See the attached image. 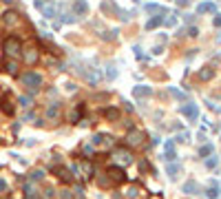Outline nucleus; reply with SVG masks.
Wrapping results in <instances>:
<instances>
[{
    "mask_svg": "<svg viewBox=\"0 0 221 199\" xmlns=\"http://www.w3.org/2000/svg\"><path fill=\"white\" fill-rule=\"evenodd\" d=\"M2 49H5V53H7V55H18V53L22 51V42H20V38H16V35L5 38Z\"/></svg>",
    "mask_w": 221,
    "mask_h": 199,
    "instance_id": "nucleus-1",
    "label": "nucleus"
},
{
    "mask_svg": "<svg viewBox=\"0 0 221 199\" xmlns=\"http://www.w3.org/2000/svg\"><path fill=\"white\" fill-rule=\"evenodd\" d=\"M22 82H24V87H29V89H40L42 87V75L40 73H35V71H27L22 75Z\"/></svg>",
    "mask_w": 221,
    "mask_h": 199,
    "instance_id": "nucleus-2",
    "label": "nucleus"
},
{
    "mask_svg": "<svg viewBox=\"0 0 221 199\" xmlns=\"http://www.w3.org/2000/svg\"><path fill=\"white\" fill-rule=\"evenodd\" d=\"M106 177L113 184H124L126 182V173H124V168H119V166H108L106 168Z\"/></svg>",
    "mask_w": 221,
    "mask_h": 199,
    "instance_id": "nucleus-3",
    "label": "nucleus"
},
{
    "mask_svg": "<svg viewBox=\"0 0 221 199\" xmlns=\"http://www.w3.org/2000/svg\"><path fill=\"white\" fill-rule=\"evenodd\" d=\"M0 111H2L5 115H13V113H16L13 100H11V95H9V93H5V95L0 98Z\"/></svg>",
    "mask_w": 221,
    "mask_h": 199,
    "instance_id": "nucleus-4",
    "label": "nucleus"
},
{
    "mask_svg": "<svg viewBox=\"0 0 221 199\" xmlns=\"http://www.w3.org/2000/svg\"><path fill=\"white\" fill-rule=\"evenodd\" d=\"M115 155L119 157V162H122V164H131L133 162V153H131V148H128V146H117Z\"/></svg>",
    "mask_w": 221,
    "mask_h": 199,
    "instance_id": "nucleus-5",
    "label": "nucleus"
},
{
    "mask_svg": "<svg viewBox=\"0 0 221 199\" xmlns=\"http://www.w3.org/2000/svg\"><path fill=\"white\" fill-rule=\"evenodd\" d=\"M51 173H55V175H58L64 184H71V182H73V175H71L64 166H53V168H51Z\"/></svg>",
    "mask_w": 221,
    "mask_h": 199,
    "instance_id": "nucleus-6",
    "label": "nucleus"
},
{
    "mask_svg": "<svg viewBox=\"0 0 221 199\" xmlns=\"http://www.w3.org/2000/svg\"><path fill=\"white\" fill-rule=\"evenodd\" d=\"M142 139H144V133H139V131H131L128 133V146H139Z\"/></svg>",
    "mask_w": 221,
    "mask_h": 199,
    "instance_id": "nucleus-7",
    "label": "nucleus"
},
{
    "mask_svg": "<svg viewBox=\"0 0 221 199\" xmlns=\"http://www.w3.org/2000/svg\"><path fill=\"white\" fill-rule=\"evenodd\" d=\"M181 113H183V115H186L188 120H192V122H195V120H197V115H199V111H197L195 104H188V106H183V109H181Z\"/></svg>",
    "mask_w": 221,
    "mask_h": 199,
    "instance_id": "nucleus-8",
    "label": "nucleus"
},
{
    "mask_svg": "<svg viewBox=\"0 0 221 199\" xmlns=\"http://www.w3.org/2000/svg\"><path fill=\"white\" fill-rule=\"evenodd\" d=\"M133 95L135 98H148V95H153V89L150 87H133Z\"/></svg>",
    "mask_w": 221,
    "mask_h": 199,
    "instance_id": "nucleus-9",
    "label": "nucleus"
},
{
    "mask_svg": "<svg viewBox=\"0 0 221 199\" xmlns=\"http://www.w3.org/2000/svg\"><path fill=\"white\" fill-rule=\"evenodd\" d=\"M166 173H168V177H170V179H177V177L181 175V166L172 162V164H168V168H166Z\"/></svg>",
    "mask_w": 221,
    "mask_h": 199,
    "instance_id": "nucleus-10",
    "label": "nucleus"
},
{
    "mask_svg": "<svg viewBox=\"0 0 221 199\" xmlns=\"http://www.w3.org/2000/svg\"><path fill=\"white\" fill-rule=\"evenodd\" d=\"M102 115H104L106 120H111V122H115V120H119V109H115V106L104 109V111H102Z\"/></svg>",
    "mask_w": 221,
    "mask_h": 199,
    "instance_id": "nucleus-11",
    "label": "nucleus"
},
{
    "mask_svg": "<svg viewBox=\"0 0 221 199\" xmlns=\"http://www.w3.org/2000/svg\"><path fill=\"white\" fill-rule=\"evenodd\" d=\"M24 62L27 64H35L38 62V49H27L24 51Z\"/></svg>",
    "mask_w": 221,
    "mask_h": 199,
    "instance_id": "nucleus-12",
    "label": "nucleus"
},
{
    "mask_svg": "<svg viewBox=\"0 0 221 199\" xmlns=\"http://www.w3.org/2000/svg\"><path fill=\"white\" fill-rule=\"evenodd\" d=\"M18 20H20V18H18V13H16V11H7V13H5V24H7V27L18 24Z\"/></svg>",
    "mask_w": 221,
    "mask_h": 199,
    "instance_id": "nucleus-13",
    "label": "nucleus"
},
{
    "mask_svg": "<svg viewBox=\"0 0 221 199\" xmlns=\"http://www.w3.org/2000/svg\"><path fill=\"white\" fill-rule=\"evenodd\" d=\"M166 159H168V162H175V159H177V153H175V144H172V142L166 144Z\"/></svg>",
    "mask_w": 221,
    "mask_h": 199,
    "instance_id": "nucleus-14",
    "label": "nucleus"
},
{
    "mask_svg": "<svg viewBox=\"0 0 221 199\" xmlns=\"http://www.w3.org/2000/svg\"><path fill=\"white\" fill-rule=\"evenodd\" d=\"M197 11H199V13H215V5H212V2H201V5L197 7Z\"/></svg>",
    "mask_w": 221,
    "mask_h": 199,
    "instance_id": "nucleus-15",
    "label": "nucleus"
},
{
    "mask_svg": "<svg viewBox=\"0 0 221 199\" xmlns=\"http://www.w3.org/2000/svg\"><path fill=\"white\" fill-rule=\"evenodd\" d=\"M183 193H188V195H197V193H199L197 182H188L186 186H183Z\"/></svg>",
    "mask_w": 221,
    "mask_h": 199,
    "instance_id": "nucleus-16",
    "label": "nucleus"
},
{
    "mask_svg": "<svg viewBox=\"0 0 221 199\" xmlns=\"http://www.w3.org/2000/svg\"><path fill=\"white\" fill-rule=\"evenodd\" d=\"M212 150H215L212 144H204V146L199 148V155H201V157H210V155H212Z\"/></svg>",
    "mask_w": 221,
    "mask_h": 199,
    "instance_id": "nucleus-17",
    "label": "nucleus"
},
{
    "mask_svg": "<svg viewBox=\"0 0 221 199\" xmlns=\"http://www.w3.org/2000/svg\"><path fill=\"white\" fill-rule=\"evenodd\" d=\"M164 22V18L161 16H157V18H150V20H148V24H146V29H155V27H159Z\"/></svg>",
    "mask_w": 221,
    "mask_h": 199,
    "instance_id": "nucleus-18",
    "label": "nucleus"
},
{
    "mask_svg": "<svg viewBox=\"0 0 221 199\" xmlns=\"http://www.w3.org/2000/svg\"><path fill=\"white\" fill-rule=\"evenodd\" d=\"M5 71H7V73H11V75H16V73H18V62H13V60H11V62H7V64H5Z\"/></svg>",
    "mask_w": 221,
    "mask_h": 199,
    "instance_id": "nucleus-19",
    "label": "nucleus"
},
{
    "mask_svg": "<svg viewBox=\"0 0 221 199\" xmlns=\"http://www.w3.org/2000/svg\"><path fill=\"white\" fill-rule=\"evenodd\" d=\"M75 11L78 13H86L89 11V5L84 2V0H78V2H75Z\"/></svg>",
    "mask_w": 221,
    "mask_h": 199,
    "instance_id": "nucleus-20",
    "label": "nucleus"
},
{
    "mask_svg": "<svg viewBox=\"0 0 221 199\" xmlns=\"http://www.w3.org/2000/svg\"><path fill=\"white\" fill-rule=\"evenodd\" d=\"M97 184H100V188H111V186H113V182H111V179H108L106 175H102V177H100V179H97Z\"/></svg>",
    "mask_w": 221,
    "mask_h": 199,
    "instance_id": "nucleus-21",
    "label": "nucleus"
},
{
    "mask_svg": "<svg viewBox=\"0 0 221 199\" xmlns=\"http://www.w3.org/2000/svg\"><path fill=\"white\" fill-rule=\"evenodd\" d=\"M58 113H60V106H58V104H53V106L47 111V117H49V120H53V117H58Z\"/></svg>",
    "mask_w": 221,
    "mask_h": 199,
    "instance_id": "nucleus-22",
    "label": "nucleus"
},
{
    "mask_svg": "<svg viewBox=\"0 0 221 199\" xmlns=\"http://www.w3.org/2000/svg\"><path fill=\"white\" fill-rule=\"evenodd\" d=\"M42 177H44V170H40V168H38V170H33V173H31V179H33V182H40Z\"/></svg>",
    "mask_w": 221,
    "mask_h": 199,
    "instance_id": "nucleus-23",
    "label": "nucleus"
},
{
    "mask_svg": "<svg viewBox=\"0 0 221 199\" xmlns=\"http://www.w3.org/2000/svg\"><path fill=\"white\" fill-rule=\"evenodd\" d=\"M217 164H219V157H210V159H206V168H217Z\"/></svg>",
    "mask_w": 221,
    "mask_h": 199,
    "instance_id": "nucleus-24",
    "label": "nucleus"
},
{
    "mask_svg": "<svg viewBox=\"0 0 221 199\" xmlns=\"http://www.w3.org/2000/svg\"><path fill=\"white\" fill-rule=\"evenodd\" d=\"M82 170H84L86 175H93V166H91V162H84V164H82Z\"/></svg>",
    "mask_w": 221,
    "mask_h": 199,
    "instance_id": "nucleus-25",
    "label": "nucleus"
},
{
    "mask_svg": "<svg viewBox=\"0 0 221 199\" xmlns=\"http://www.w3.org/2000/svg\"><path fill=\"white\" fill-rule=\"evenodd\" d=\"M212 78V69H204L201 71V80H210Z\"/></svg>",
    "mask_w": 221,
    "mask_h": 199,
    "instance_id": "nucleus-26",
    "label": "nucleus"
},
{
    "mask_svg": "<svg viewBox=\"0 0 221 199\" xmlns=\"http://www.w3.org/2000/svg\"><path fill=\"white\" fill-rule=\"evenodd\" d=\"M82 153H84V155L91 159V157H93V146H82Z\"/></svg>",
    "mask_w": 221,
    "mask_h": 199,
    "instance_id": "nucleus-27",
    "label": "nucleus"
},
{
    "mask_svg": "<svg viewBox=\"0 0 221 199\" xmlns=\"http://www.w3.org/2000/svg\"><path fill=\"white\" fill-rule=\"evenodd\" d=\"M208 197H210V199H217V197H219V190H217L215 186H212V188H208Z\"/></svg>",
    "mask_w": 221,
    "mask_h": 199,
    "instance_id": "nucleus-28",
    "label": "nucleus"
},
{
    "mask_svg": "<svg viewBox=\"0 0 221 199\" xmlns=\"http://www.w3.org/2000/svg\"><path fill=\"white\" fill-rule=\"evenodd\" d=\"M80 115H82V113H80V111H73V113H71V115H69V120L73 122V124H75V122L80 120Z\"/></svg>",
    "mask_w": 221,
    "mask_h": 199,
    "instance_id": "nucleus-29",
    "label": "nucleus"
},
{
    "mask_svg": "<svg viewBox=\"0 0 221 199\" xmlns=\"http://www.w3.org/2000/svg\"><path fill=\"white\" fill-rule=\"evenodd\" d=\"M168 91H170V95H175V98H177V100H183V93H179L177 89H172V87H170Z\"/></svg>",
    "mask_w": 221,
    "mask_h": 199,
    "instance_id": "nucleus-30",
    "label": "nucleus"
},
{
    "mask_svg": "<svg viewBox=\"0 0 221 199\" xmlns=\"http://www.w3.org/2000/svg\"><path fill=\"white\" fill-rule=\"evenodd\" d=\"M188 139H190L188 133H179V135H177V142H188Z\"/></svg>",
    "mask_w": 221,
    "mask_h": 199,
    "instance_id": "nucleus-31",
    "label": "nucleus"
},
{
    "mask_svg": "<svg viewBox=\"0 0 221 199\" xmlns=\"http://www.w3.org/2000/svg\"><path fill=\"white\" fill-rule=\"evenodd\" d=\"M18 102H20V104H22V106H31V98H20V100H18Z\"/></svg>",
    "mask_w": 221,
    "mask_h": 199,
    "instance_id": "nucleus-32",
    "label": "nucleus"
},
{
    "mask_svg": "<svg viewBox=\"0 0 221 199\" xmlns=\"http://www.w3.org/2000/svg\"><path fill=\"white\" fill-rule=\"evenodd\" d=\"M188 35H190V38H197V35H199L197 27H190V29H188Z\"/></svg>",
    "mask_w": 221,
    "mask_h": 199,
    "instance_id": "nucleus-33",
    "label": "nucleus"
},
{
    "mask_svg": "<svg viewBox=\"0 0 221 199\" xmlns=\"http://www.w3.org/2000/svg\"><path fill=\"white\" fill-rule=\"evenodd\" d=\"M126 195L131 197V199H133V197H137V188H135V186H133V188H128V193H126Z\"/></svg>",
    "mask_w": 221,
    "mask_h": 199,
    "instance_id": "nucleus-34",
    "label": "nucleus"
},
{
    "mask_svg": "<svg viewBox=\"0 0 221 199\" xmlns=\"http://www.w3.org/2000/svg\"><path fill=\"white\" fill-rule=\"evenodd\" d=\"M62 199H73V193L71 190H62Z\"/></svg>",
    "mask_w": 221,
    "mask_h": 199,
    "instance_id": "nucleus-35",
    "label": "nucleus"
},
{
    "mask_svg": "<svg viewBox=\"0 0 221 199\" xmlns=\"http://www.w3.org/2000/svg\"><path fill=\"white\" fill-rule=\"evenodd\" d=\"M146 9H148V11H161L157 5H146Z\"/></svg>",
    "mask_w": 221,
    "mask_h": 199,
    "instance_id": "nucleus-36",
    "label": "nucleus"
},
{
    "mask_svg": "<svg viewBox=\"0 0 221 199\" xmlns=\"http://www.w3.org/2000/svg\"><path fill=\"white\" fill-rule=\"evenodd\" d=\"M7 190V182H5V179H0V193H5Z\"/></svg>",
    "mask_w": 221,
    "mask_h": 199,
    "instance_id": "nucleus-37",
    "label": "nucleus"
},
{
    "mask_svg": "<svg viewBox=\"0 0 221 199\" xmlns=\"http://www.w3.org/2000/svg\"><path fill=\"white\" fill-rule=\"evenodd\" d=\"M215 27H221V16H217V18H215Z\"/></svg>",
    "mask_w": 221,
    "mask_h": 199,
    "instance_id": "nucleus-38",
    "label": "nucleus"
},
{
    "mask_svg": "<svg viewBox=\"0 0 221 199\" xmlns=\"http://www.w3.org/2000/svg\"><path fill=\"white\" fill-rule=\"evenodd\" d=\"M177 2H179V5H186V2H188V0H177Z\"/></svg>",
    "mask_w": 221,
    "mask_h": 199,
    "instance_id": "nucleus-39",
    "label": "nucleus"
}]
</instances>
